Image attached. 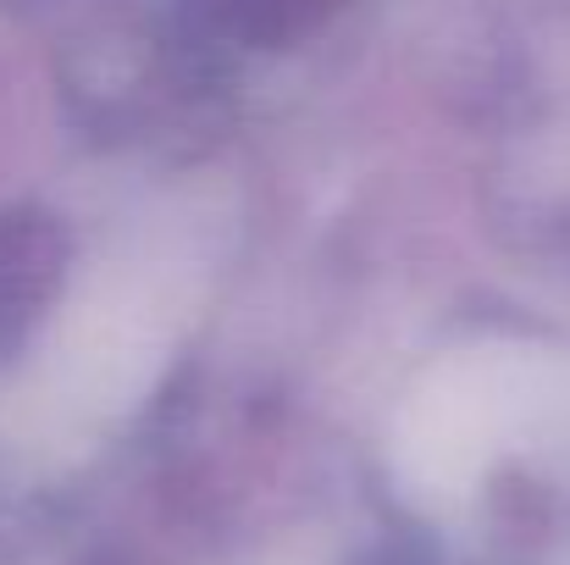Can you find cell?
Instances as JSON below:
<instances>
[{"mask_svg":"<svg viewBox=\"0 0 570 565\" xmlns=\"http://www.w3.org/2000/svg\"><path fill=\"white\" fill-rule=\"evenodd\" d=\"M333 0H216L210 6V22L222 33H238L249 45H272V39H288L299 28H311Z\"/></svg>","mask_w":570,"mask_h":565,"instance_id":"cell-2","label":"cell"},{"mask_svg":"<svg viewBox=\"0 0 570 565\" xmlns=\"http://www.w3.org/2000/svg\"><path fill=\"white\" fill-rule=\"evenodd\" d=\"M56 233L39 216H0V333L17 328L50 289Z\"/></svg>","mask_w":570,"mask_h":565,"instance_id":"cell-1","label":"cell"}]
</instances>
